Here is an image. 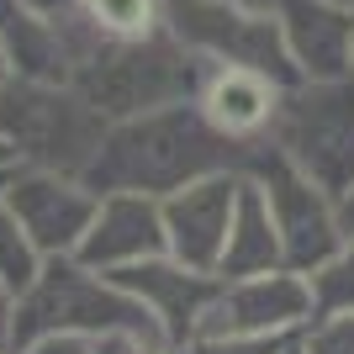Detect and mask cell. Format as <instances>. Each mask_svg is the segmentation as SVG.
Instances as JSON below:
<instances>
[{
    "instance_id": "cell-16",
    "label": "cell",
    "mask_w": 354,
    "mask_h": 354,
    "mask_svg": "<svg viewBox=\"0 0 354 354\" xmlns=\"http://www.w3.org/2000/svg\"><path fill=\"white\" fill-rule=\"evenodd\" d=\"M0 59L27 80H69V48L32 0H0Z\"/></svg>"
},
{
    "instance_id": "cell-2",
    "label": "cell",
    "mask_w": 354,
    "mask_h": 354,
    "mask_svg": "<svg viewBox=\"0 0 354 354\" xmlns=\"http://www.w3.org/2000/svg\"><path fill=\"white\" fill-rule=\"evenodd\" d=\"M201 74H207V64L169 27H159L148 37H133V43H106L95 53H80L69 64V85L106 122H122L169 101H196Z\"/></svg>"
},
{
    "instance_id": "cell-21",
    "label": "cell",
    "mask_w": 354,
    "mask_h": 354,
    "mask_svg": "<svg viewBox=\"0 0 354 354\" xmlns=\"http://www.w3.org/2000/svg\"><path fill=\"white\" fill-rule=\"evenodd\" d=\"M301 349L307 354H354V317H323V323L301 328Z\"/></svg>"
},
{
    "instance_id": "cell-8",
    "label": "cell",
    "mask_w": 354,
    "mask_h": 354,
    "mask_svg": "<svg viewBox=\"0 0 354 354\" xmlns=\"http://www.w3.org/2000/svg\"><path fill=\"white\" fill-rule=\"evenodd\" d=\"M95 201L101 196L80 175L32 169V164H16L11 185H6V212L21 222V233L37 243L43 259L80 249V238L90 233V217H95Z\"/></svg>"
},
{
    "instance_id": "cell-32",
    "label": "cell",
    "mask_w": 354,
    "mask_h": 354,
    "mask_svg": "<svg viewBox=\"0 0 354 354\" xmlns=\"http://www.w3.org/2000/svg\"><path fill=\"white\" fill-rule=\"evenodd\" d=\"M6 74H11V69H6V59H0V80H6Z\"/></svg>"
},
{
    "instance_id": "cell-13",
    "label": "cell",
    "mask_w": 354,
    "mask_h": 354,
    "mask_svg": "<svg viewBox=\"0 0 354 354\" xmlns=\"http://www.w3.org/2000/svg\"><path fill=\"white\" fill-rule=\"evenodd\" d=\"M275 21L301 80H354V11L333 0H281Z\"/></svg>"
},
{
    "instance_id": "cell-10",
    "label": "cell",
    "mask_w": 354,
    "mask_h": 354,
    "mask_svg": "<svg viewBox=\"0 0 354 354\" xmlns=\"http://www.w3.org/2000/svg\"><path fill=\"white\" fill-rule=\"evenodd\" d=\"M238 185H243V175L222 169V175H201V180H191V185L164 196L159 207H164L169 259L217 275L222 243H227V227H233V207H238Z\"/></svg>"
},
{
    "instance_id": "cell-4",
    "label": "cell",
    "mask_w": 354,
    "mask_h": 354,
    "mask_svg": "<svg viewBox=\"0 0 354 354\" xmlns=\"http://www.w3.org/2000/svg\"><path fill=\"white\" fill-rule=\"evenodd\" d=\"M43 333L101 339V333H159V328L111 275L90 270L80 254H53V259H43L27 291L16 296L11 349L27 339H43Z\"/></svg>"
},
{
    "instance_id": "cell-28",
    "label": "cell",
    "mask_w": 354,
    "mask_h": 354,
    "mask_svg": "<svg viewBox=\"0 0 354 354\" xmlns=\"http://www.w3.org/2000/svg\"><path fill=\"white\" fill-rule=\"evenodd\" d=\"M11 164H16V153H11V143L0 138V169H11Z\"/></svg>"
},
{
    "instance_id": "cell-11",
    "label": "cell",
    "mask_w": 354,
    "mask_h": 354,
    "mask_svg": "<svg viewBox=\"0 0 354 354\" xmlns=\"http://www.w3.org/2000/svg\"><path fill=\"white\" fill-rule=\"evenodd\" d=\"M106 275H111V281H117L122 291L153 317V328L164 333L169 349L185 344L196 328H201L212 296H217V275L180 265V259H169V254H153V259H138V265L106 270Z\"/></svg>"
},
{
    "instance_id": "cell-24",
    "label": "cell",
    "mask_w": 354,
    "mask_h": 354,
    "mask_svg": "<svg viewBox=\"0 0 354 354\" xmlns=\"http://www.w3.org/2000/svg\"><path fill=\"white\" fill-rule=\"evenodd\" d=\"M11 328H16V291L0 286V354H11Z\"/></svg>"
},
{
    "instance_id": "cell-29",
    "label": "cell",
    "mask_w": 354,
    "mask_h": 354,
    "mask_svg": "<svg viewBox=\"0 0 354 354\" xmlns=\"http://www.w3.org/2000/svg\"><path fill=\"white\" fill-rule=\"evenodd\" d=\"M16 169V164H11ZM11 169H0V207H6V185H11Z\"/></svg>"
},
{
    "instance_id": "cell-1",
    "label": "cell",
    "mask_w": 354,
    "mask_h": 354,
    "mask_svg": "<svg viewBox=\"0 0 354 354\" xmlns=\"http://www.w3.org/2000/svg\"><path fill=\"white\" fill-rule=\"evenodd\" d=\"M249 153L254 143H233L227 133H217L196 101H169V106L143 111V117L111 122L85 169V185L95 196L143 191L164 201L169 191H180V185H191L201 175H222V169L243 175Z\"/></svg>"
},
{
    "instance_id": "cell-27",
    "label": "cell",
    "mask_w": 354,
    "mask_h": 354,
    "mask_svg": "<svg viewBox=\"0 0 354 354\" xmlns=\"http://www.w3.org/2000/svg\"><path fill=\"white\" fill-rule=\"evenodd\" d=\"M233 6H249V11H275L281 0H233Z\"/></svg>"
},
{
    "instance_id": "cell-30",
    "label": "cell",
    "mask_w": 354,
    "mask_h": 354,
    "mask_svg": "<svg viewBox=\"0 0 354 354\" xmlns=\"http://www.w3.org/2000/svg\"><path fill=\"white\" fill-rule=\"evenodd\" d=\"M281 354H307V349H301V333H296V339H291V344H286V349H281Z\"/></svg>"
},
{
    "instance_id": "cell-25",
    "label": "cell",
    "mask_w": 354,
    "mask_h": 354,
    "mask_svg": "<svg viewBox=\"0 0 354 354\" xmlns=\"http://www.w3.org/2000/svg\"><path fill=\"white\" fill-rule=\"evenodd\" d=\"M333 212H339V233H344V238H354V185L339 196V201H333Z\"/></svg>"
},
{
    "instance_id": "cell-12",
    "label": "cell",
    "mask_w": 354,
    "mask_h": 354,
    "mask_svg": "<svg viewBox=\"0 0 354 354\" xmlns=\"http://www.w3.org/2000/svg\"><path fill=\"white\" fill-rule=\"evenodd\" d=\"M80 259L90 270H122L138 265V259H153V254H169L164 243V207L159 196L143 191H106L95 201V217H90V233L80 238Z\"/></svg>"
},
{
    "instance_id": "cell-3",
    "label": "cell",
    "mask_w": 354,
    "mask_h": 354,
    "mask_svg": "<svg viewBox=\"0 0 354 354\" xmlns=\"http://www.w3.org/2000/svg\"><path fill=\"white\" fill-rule=\"evenodd\" d=\"M106 127L111 122L69 80H27V74L0 80V138L11 143L16 164L85 180Z\"/></svg>"
},
{
    "instance_id": "cell-22",
    "label": "cell",
    "mask_w": 354,
    "mask_h": 354,
    "mask_svg": "<svg viewBox=\"0 0 354 354\" xmlns=\"http://www.w3.org/2000/svg\"><path fill=\"white\" fill-rule=\"evenodd\" d=\"M95 354H175L159 333H101Z\"/></svg>"
},
{
    "instance_id": "cell-20",
    "label": "cell",
    "mask_w": 354,
    "mask_h": 354,
    "mask_svg": "<svg viewBox=\"0 0 354 354\" xmlns=\"http://www.w3.org/2000/svg\"><path fill=\"white\" fill-rule=\"evenodd\" d=\"M296 333H191L175 354H281Z\"/></svg>"
},
{
    "instance_id": "cell-31",
    "label": "cell",
    "mask_w": 354,
    "mask_h": 354,
    "mask_svg": "<svg viewBox=\"0 0 354 354\" xmlns=\"http://www.w3.org/2000/svg\"><path fill=\"white\" fill-rule=\"evenodd\" d=\"M333 6H344V11H354V0H333Z\"/></svg>"
},
{
    "instance_id": "cell-17",
    "label": "cell",
    "mask_w": 354,
    "mask_h": 354,
    "mask_svg": "<svg viewBox=\"0 0 354 354\" xmlns=\"http://www.w3.org/2000/svg\"><path fill=\"white\" fill-rule=\"evenodd\" d=\"M281 265H286V249H281V233H275V217H270V201L243 175L238 207H233V227H227V243H222V259H217V275L233 281V275H265V270H281Z\"/></svg>"
},
{
    "instance_id": "cell-5",
    "label": "cell",
    "mask_w": 354,
    "mask_h": 354,
    "mask_svg": "<svg viewBox=\"0 0 354 354\" xmlns=\"http://www.w3.org/2000/svg\"><path fill=\"white\" fill-rule=\"evenodd\" d=\"M270 143L339 201L354 185V80H296L281 90Z\"/></svg>"
},
{
    "instance_id": "cell-19",
    "label": "cell",
    "mask_w": 354,
    "mask_h": 354,
    "mask_svg": "<svg viewBox=\"0 0 354 354\" xmlns=\"http://www.w3.org/2000/svg\"><path fill=\"white\" fill-rule=\"evenodd\" d=\"M43 270V254H37V243H32L27 233H21V222L11 217V212L0 207V286L6 291H27L32 275Z\"/></svg>"
},
{
    "instance_id": "cell-26",
    "label": "cell",
    "mask_w": 354,
    "mask_h": 354,
    "mask_svg": "<svg viewBox=\"0 0 354 354\" xmlns=\"http://www.w3.org/2000/svg\"><path fill=\"white\" fill-rule=\"evenodd\" d=\"M32 6H37V11H43L48 21H53V16H64V11H69L74 0H32Z\"/></svg>"
},
{
    "instance_id": "cell-7",
    "label": "cell",
    "mask_w": 354,
    "mask_h": 354,
    "mask_svg": "<svg viewBox=\"0 0 354 354\" xmlns=\"http://www.w3.org/2000/svg\"><path fill=\"white\" fill-rule=\"evenodd\" d=\"M243 175L265 191L270 201V217H275V233H281V249H286V265L296 275L317 270L333 249H344V233H339V212H333V196L317 191L281 148L270 143H254Z\"/></svg>"
},
{
    "instance_id": "cell-6",
    "label": "cell",
    "mask_w": 354,
    "mask_h": 354,
    "mask_svg": "<svg viewBox=\"0 0 354 354\" xmlns=\"http://www.w3.org/2000/svg\"><path fill=\"white\" fill-rule=\"evenodd\" d=\"M164 27L201 64L265 74L281 90H291L301 80L291 53H286L275 11H249V6H233V0H164Z\"/></svg>"
},
{
    "instance_id": "cell-9",
    "label": "cell",
    "mask_w": 354,
    "mask_h": 354,
    "mask_svg": "<svg viewBox=\"0 0 354 354\" xmlns=\"http://www.w3.org/2000/svg\"><path fill=\"white\" fill-rule=\"evenodd\" d=\"M312 323V296L307 275L296 270H265V275H217L207 317L196 333H301Z\"/></svg>"
},
{
    "instance_id": "cell-18",
    "label": "cell",
    "mask_w": 354,
    "mask_h": 354,
    "mask_svg": "<svg viewBox=\"0 0 354 354\" xmlns=\"http://www.w3.org/2000/svg\"><path fill=\"white\" fill-rule=\"evenodd\" d=\"M307 296H312V323L354 317V238H344V249H333L317 270H307Z\"/></svg>"
},
{
    "instance_id": "cell-15",
    "label": "cell",
    "mask_w": 354,
    "mask_h": 354,
    "mask_svg": "<svg viewBox=\"0 0 354 354\" xmlns=\"http://www.w3.org/2000/svg\"><path fill=\"white\" fill-rule=\"evenodd\" d=\"M69 64L80 53H95L106 43H133L164 27V0H74L64 16H53Z\"/></svg>"
},
{
    "instance_id": "cell-14",
    "label": "cell",
    "mask_w": 354,
    "mask_h": 354,
    "mask_svg": "<svg viewBox=\"0 0 354 354\" xmlns=\"http://www.w3.org/2000/svg\"><path fill=\"white\" fill-rule=\"evenodd\" d=\"M196 106L201 117L227 133L233 143H259L275 127V111H281V85H270L265 74L249 69H222V64H207L201 74V90H196Z\"/></svg>"
},
{
    "instance_id": "cell-23",
    "label": "cell",
    "mask_w": 354,
    "mask_h": 354,
    "mask_svg": "<svg viewBox=\"0 0 354 354\" xmlns=\"http://www.w3.org/2000/svg\"><path fill=\"white\" fill-rule=\"evenodd\" d=\"M11 354H95V339H80V333H43V339L16 344Z\"/></svg>"
}]
</instances>
